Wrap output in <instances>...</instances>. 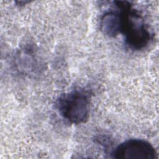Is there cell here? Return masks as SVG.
<instances>
[{"label": "cell", "mask_w": 159, "mask_h": 159, "mask_svg": "<svg viewBox=\"0 0 159 159\" xmlns=\"http://www.w3.org/2000/svg\"><path fill=\"white\" fill-rule=\"evenodd\" d=\"M114 3L120 14V33L124 35L127 45L133 50H141L147 47L152 35L142 16L127 1H114Z\"/></svg>", "instance_id": "6da1fadb"}, {"label": "cell", "mask_w": 159, "mask_h": 159, "mask_svg": "<svg viewBox=\"0 0 159 159\" xmlns=\"http://www.w3.org/2000/svg\"><path fill=\"white\" fill-rule=\"evenodd\" d=\"M115 7L116 10L106 12L100 20L101 30L110 37H114L120 32V14L118 9Z\"/></svg>", "instance_id": "277c9868"}, {"label": "cell", "mask_w": 159, "mask_h": 159, "mask_svg": "<svg viewBox=\"0 0 159 159\" xmlns=\"http://www.w3.org/2000/svg\"><path fill=\"white\" fill-rule=\"evenodd\" d=\"M91 96L84 89H75L61 94L56 107L61 116L72 124L85 122L89 114Z\"/></svg>", "instance_id": "7a4b0ae2"}, {"label": "cell", "mask_w": 159, "mask_h": 159, "mask_svg": "<svg viewBox=\"0 0 159 159\" xmlns=\"http://www.w3.org/2000/svg\"><path fill=\"white\" fill-rule=\"evenodd\" d=\"M116 159H156L157 153L154 147L142 139H129L122 142L112 152Z\"/></svg>", "instance_id": "3957f363"}]
</instances>
